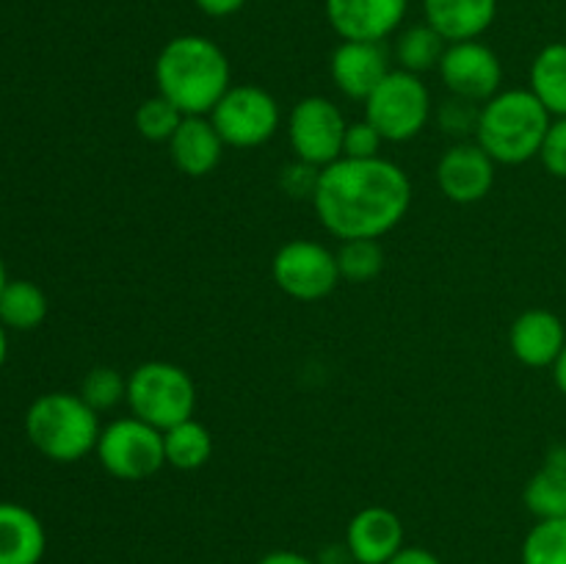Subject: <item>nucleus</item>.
I'll return each mask as SVG.
<instances>
[{
  "mask_svg": "<svg viewBox=\"0 0 566 564\" xmlns=\"http://www.w3.org/2000/svg\"><path fill=\"white\" fill-rule=\"evenodd\" d=\"M446 48L448 42L429 25V22L409 25L407 31L398 33L396 39L398 70H407L412 72V75H423V72L437 70Z\"/></svg>",
  "mask_w": 566,
  "mask_h": 564,
  "instance_id": "obj_24",
  "label": "nucleus"
},
{
  "mask_svg": "<svg viewBox=\"0 0 566 564\" xmlns=\"http://www.w3.org/2000/svg\"><path fill=\"white\" fill-rule=\"evenodd\" d=\"M258 564H318L298 551H271Z\"/></svg>",
  "mask_w": 566,
  "mask_h": 564,
  "instance_id": "obj_34",
  "label": "nucleus"
},
{
  "mask_svg": "<svg viewBox=\"0 0 566 564\" xmlns=\"http://www.w3.org/2000/svg\"><path fill=\"white\" fill-rule=\"evenodd\" d=\"M481 105L470 103V100L451 97L440 108V125L453 136H475V125H479Z\"/></svg>",
  "mask_w": 566,
  "mask_h": 564,
  "instance_id": "obj_31",
  "label": "nucleus"
},
{
  "mask_svg": "<svg viewBox=\"0 0 566 564\" xmlns=\"http://www.w3.org/2000/svg\"><path fill=\"white\" fill-rule=\"evenodd\" d=\"M313 208L321 227L340 241L396 230L412 205V180L390 158H340L318 171Z\"/></svg>",
  "mask_w": 566,
  "mask_h": 564,
  "instance_id": "obj_1",
  "label": "nucleus"
},
{
  "mask_svg": "<svg viewBox=\"0 0 566 564\" xmlns=\"http://www.w3.org/2000/svg\"><path fill=\"white\" fill-rule=\"evenodd\" d=\"M6 354H9V337H6V326L0 324V368L6 363Z\"/></svg>",
  "mask_w": 566,
  "mask_h": 564,
  "instance_id": "obj_36",
  "label": "nucleus"
},
{
  "mask_svg": "<svg viewBox=\"0 0 566 564\" xmlns=\"http://www.w3.org/2000/svg\"><path fill=\"white\" fill-rule=\"evenodd\" d=\"M390 70L385 42H343L340 39L329 59V75L337 92L357 103H365L374 88L390 75Z\"/></svg>",
  "mask_w": 566,
  "mask_h": 564,
  "instance_id": "obj_14",
  "label": "nucleus"
},
{
  "mask_svg": "<svg viewBox=\"0 0 566 564\" xmlns=\"http://www.w3.org/2000/svg\"><path fill=\"white\" fill-rule=\"evenodd\" d=\"M346 127V116L329 97L310 94L298 100L287 114V142L296 160L313 169H324L343 158Z\"/></svg>",
  "mask_w": 566,
  "mask_h": 564,
  "instance_id": "obj_10",
  "label": "nucleus"
},
{
  "mask_svg": "<svg viewBox=\"0 0 566 564\" xmlns=\"http://www.w3.org/2000/svg\"><path fill=\"white\" fill-rule=\"evenodd\" d=\"M164 453L171 468L199 470L213 457V435L197 418H188L164 431Z\"/></svg>",
  "mask_w": 566,
  "mask_h": 564,
  "instance_id": "obj_22",
  "label": "nucleus"
},
{
  "mask_svg": "<svg viewBox=\"0 0 566 564\" xmlns=\"http://www.w3.org/2000/svg\"><path fill=\"white\" fill-rule=\"evenodd\" d=\"M130 415L166 431L197 412V382L186 368L166 359H149L127 376Z\"/></svg>",
  "mask_w": 566,
  "mask_h": 564,
  "instance_id": "obj_5",
  "label": "nucleus"
},
{
  "mask_svg": "<svg viewBox=\"0 0 566 564\" xmlns=\"http://www.w3.org/2000/svg\"><path fill=\"white\" fill-rule=\"evenodd\" d=\"M407 9L409 0H326V20L343 42H385Z\"/></svg>",
  "mask_w": 566,
  "mask_h": 564,
  "instance_id": "obj_13",
  "label": "nucleus"
},
{
  "mask_svg": "<svg viewBox=\"0 0 566 564\" xmlns=\"http://www.w3.org/2000/svg\"><path fill=\"white\" fill-rule=\"evenodd\" d=\"M437 72L451 97L470 100L475 105H484L503 88L501 55L481 39L448 44Z\"/></svg>",
  "mask_w": 566,
  "mask_h": 564,
  "instance_id": "obj_11",
  "label": "nucleus"
},
{
  "mask_svg": "<svg viewBox=\"0 0 566 564\" xmlns=\"http://www.w3.org/2000/svg\"><path fill=\"white\" fill-rule=\"evenodd\" d=\"M99 464L108 476L119 481H144L158 473L166 464L164 431L149 426L147 420L127 415L111 420L99 431L97 448Z\"/></svg>",
  "mask_w": 566,
  "mask_h": 564,
  "instance_id": "obj_8",
  "label": "nucleus"
},
{
  "mask_svg": "<svg viewBox=\"0 0 566 564\" xmlns=\"http://www.w3.org/2000/svg\"><path fill=\"white\" fill-rule=\"evenodd\" d=\"M528 81L551 116H566V42H551L536 53Z\"/></svg>",
  "mask_w": 566,
  "mask_h": 564,
  "instance_id": "obj_21",
  "label": "nucleus"
},
{
  "mask_svg": "<svg viewBox=\"0 0 566 564\" xmlns=\"http://www.w3.org/2000/svg\"><path fill=\"white\" fill-rule=\"evenodd\" d=\"M48 318V296L31 280H9L0 293V324L6 330L31 332Z\"/></svg>",
  "mask_w": 566,
  "mask_h": 564,
  "instance_id": "obj_23",
  "label": "nucleus"
},
{
  "mask_svg": "<svg viewBox=\"0 0 566 564\" xmlns=\"http://www.w3.org/2000/svg\"><path fill=\"white\" fill-rule=\"evenodd\" d=\"M523 564H566V518L536 520L520 547Z\"/></svg>",
  "mask_w": 566,
  "mask_h": 564,
  "instance_id": "obj_25",
  "label": "nucleus"
},
{
  "mask_svg": "<svg viewBox=\"0 0 566 564\" xmlns=\"http://www.w3.org/2000/svg\"><path fill=\"white\" fill-rule=\"evenodd\" d=\"M426 22L448 44L481 39L495 22L497 0H423Z\"/></svg>",
  "mask_w": 566,
  "mask_h": 564,
  "instance_id": "obj_18",
  "label": "nucleus"
},
{
  "mask_svg": "<svg viewBox=\"0 0 566 564\" xmlns=\"http://www.w3.org/2000/svg\"><path fill=\"white\" fill-rule=\"evenodd\" d=\"M381 144H387L381 133L363 116L359 122H348L346 138H343V158H379Z\"/></svg>",
  "mask_w": 566,
  "mask_h": 564,
  "instance_id": "obj_29",
  "label": "nucleus"
},
{
  "mask_svg": "<svg viewBox=\"0 0 566 564\" xmlns=\"http://www.w3.org/2000/svg\"><path fill=\"white\" fill-rule=\"evenodd\" d=\"M346 547L354 564H387L403 547V523L392 509L365 506L348 520Z\"/></svg>",
  "mask_w": 566,
  "mask_h": 564,
  "instance_id": "obj_15",
  "label": "nucleus"
},
{
  "mask_svg": "<svg viewBox=\"0 0 566 564\" xmlns=\"http://www.w3.org/2000/svg\"><path fill=\"white\" fill-rule=\"evenodd\" d=\"M136 130L138 136L147 138L153 144H169V138L175 136V130L180 127L182 114L164 97V94H155V97L142 100V105L136 108Z\"/></svg>",
  "mask_w": 566,
  "mask_h": 564,
  "instance_id": "obj_28",
  "label": "nucleus"
},
{
  "mask_svg": "<svg viewBox=\"0 0 566 564\" xmlns=\"http://www.w3.org/2000/svg\"><path fill=\"white\" fill-rule=\"evenodd\" d=\"M271 276L285 296L296 302H321L340 285L337 252L310 238H293L276 249Z\"/></svg>",
  "mask_w": 566,
  "mask_h": 564,
  "instance_id": "obj_9",
  "label": "nucleus"
},
{
  "mask_svg": "<svg viewBox=\"0 0 566 564\" xmlns=\"http://www.w3.org/2000/svg\"><path fill=\"white\" fill-rule=\"evenodd\" d=\"M155 83L158 94L182 116H208L232 86V66L213 39L182 33L160 48L155 59Z\"/></svg>",
  "mask_w": 566,
  "mask_h": 564,
  "instance_id": "obj_2",
  "label": "nucleus"
},
{
  "mask_svg": "<svg viewBox=\"0 0 566 564\" xmlns=\"http://www.w3.org/2000/svg\"><path fill=\"white\" fill-rule=\"evenodd\" d=\"M553 379H556V387L566 396V343H564L562 354H558V359L553 363Z\"/></svg>",
  "mask_w": 566,
  "mask_h": 564,
  "instance_id": "obj_35",
  "label": "nucleus"
},
{
  "mask_svg": "<svg viewBox=\"0 0 566 564\" xmlns=\"http://www.w3.org/2000/svg\"><path fill=\"white\" fill-rule=\"evenodd\" d=\"M99 412H94L81 393H44L28 407L25 435L42 457L53 462H81L97 448Z\"/></svg>",
  "mask_w": 566,
  "mask_h": 564,
  "instance_id": "obj_4",
  "label": "nucleus"
},
{
  "mask_svg": "<svg viewBox=\"0 0 566 564\" xmlns=\"http://www.w3.org/2000/svg\"><path fill=\"white\" fill-rule=\"evenodd\" d=\"M365 119L381 133L387 144L412 142L431 119V92L420 75L390 70V75L365 100Z\"/></svg>",
  "mask_w": 566,
  "mask_h": 564,
  "instance_id": "obj_6",
  "label": "nucleus"
},
{
  "mask_svg": "<svg viewBox=\"0 0 566 564\" xmlns=\"http://www.w3.org/2000/svg\"><path fill=\"white\" fill-rule=\"evenodd\" d=\"M387 564H442V562L434 551H429V547L403 545Z\"/></svg>",
  "mask_w": 566,
  "mask_h": 564,
  "instance_id": "obj_32",
  "label": "nucleus"
},
{
  "mask_svg": "<svg viewBox=\"0 0 566 564\" xmlns=\"http://www.w3.org/2000/svg\"><path fill=\"white\" fill-rule=\"evenodd\" d=\"M495 160L475 142H459L437 160V186L457 205H475L495 186Z\"/></svg>",
  "mask_w": 566,
  "mask_h": 564,
  "instance_id": "obj_12",
  "label": "nucleus"
},
{
  "mask_svg": "<svg viewBox=\"0 0 566 564\" xmlns=\"http://www.w3.org/2000/svg\"><path fill=\"white\" fill-rule=\"evenodd\" d=\"M81 398L94 412H108L127 398V376L108 365H97L81 382Z\"/></svg>",
  "mask_w": 566,
  "mask_h": 564,
  "instance_id": "obj_27",
  "label": "nucleus"
},
{
  "mask_svg": "<svg viewBox=\"0 0 566 564\" xmlns=\"http://www.w3.org/2000/svg\"><path fill=\"white\" fill-rule=\"evenodd\" d=\"M525 509L536 520L566 518V446H556L523 490Z\"/></svg>",
  "mask_w": 566,
  "mask_h": 564,
  "instance_id": "obj_20",
  "label": "nucleus"
},
{
  "mask_svg": "<svg viewBox=\"0 0 566 564\" xmlns=\"http://www.w3.org/2000/svg\"><path fill=\"white\" fill-rule=\"evenodd\" d=\"M208 116L219 130L221 142L235 149L263 147L282 125L276 97L254 83H232Z\"/></svg>",
  "mask_w": 566,
  "mask_h": 564,
  "instance_id": "obj_7",
  "label": "nucleus"
},
{
  "mask_svg": "<svg viewBox=\"0 0 566 564\" xmlns=\"http://www.w3.org/2000/svg\"><path fill=\"white\" fill-rule=\"evenodd\" d=\"M539 160L553 177L566 180V116H553L545 142H542Z\"/></svg>",
  "mask_w": 566,
  "mask_h": 564,
  "instance_id": "obj_30",
  "label": "nucleus"
},
{
  "mask_svg": "<svg viewBox=\"0 0 566 564\" xmlns=\"http://www.w3.org/2000/svg\"><path fill=\"white\" fill-rule=\"evenodd\" d=\"M337 265H340V276L348 282L376 280L385 269V249L376 238H354V241H343L337 249Z\"/></svg>",
  "mask_w": 566,
  "mask_h": 564,
  "instance_id": "obj_26",
  "label": "nucleus"
},
{
  "mask_svg": "<svg viewBox=\"0 0 566 564\" xmlns=\"http://www.w3.org/2000/svg\"><path fill=\"white\" fill-rule=\"evenodd\" d=\"M564 343V321L545 307L525 310L509 326V348L528 368H553Z\"/></svg>",
  "mask_w": 566,
  "mask_h": 564,
  "instance_id": "obj_16",
  "label": "nucleus"
},
{
  "mask_svg": "<svg viewBox=\"0 0 566 564\" xmlns=\"http://www.w3.org/2000/svg\"><path fill=\"white\" fill-rule=\"evenodd\" d=\"M6 282H9V276H6V265H3V260H0V293H3Z\"/></svg>",
  "mask_w": 566,
  "mask_h": 564,
  "instance_id": "obj_37",
  "label": "nucleus"
},
{
  "mask_svg": "<svg viewBox=\"0 0 566 564\" xmlns=\"http://www.w3.org/2000/svg\"><path fill=\"white\" fill-rule=\"evenodd\" d=\"M48 534L36 514L22 503L0 501V564H39Z\"/></svg>",
  "mask_w": 566,
  "mask_h": 564,
  "instance_id": "obj_19",
  "label": "nucleus"
},
{
  "mask_svg": "<svg viewBox=\"0 0 566 564\" xmlns=\"http://www.w3.org/2000/svg\"><path fill=\"white\" fill-rule=\"evenodd\" d=\"M224 147L210 116H182L180 127L169 138L171 160L188 177H208L219 169Z\"/></svg>",
  "mask_w": 566,
  "mask_h": 564,
  "instance_id": "obj_17",
  "label": "nucleus"
},
{
  "mask_svg": "<svg viewBox=\"0 0 566 564\" xmlns=\"http://www.w3.org/2000/svg\"><path fill=\"white\" fill-rule=\"evenodd\" d=\"M193 3H197V9L202 11V14L221 20V17L238 14V11L247 6V0H193Z\"/></svg>",
  "mask_w": 566,
  "mask_h": 564,
  "instance_id": "obj_33",
  "label": "nucleus"
},
{
  "mask_svg": "<svg viewBox=\"0 0 566 564\" xmlns=\"http://www.w3.org/2000/svg\"><path fill=\"white\" fill-rule=\"evenodd\" d=\"M553 116L531 88H501L479 111L473 142L495 164L520 166L539 158Z\"/></svg>",
  "mask_w": 566,
  "mask_h": 564,
  "instance_id": "obj_3",
  "label": "nucleus"
}]
</instances>
